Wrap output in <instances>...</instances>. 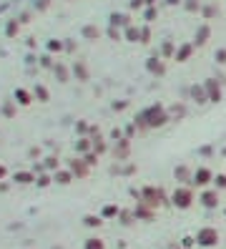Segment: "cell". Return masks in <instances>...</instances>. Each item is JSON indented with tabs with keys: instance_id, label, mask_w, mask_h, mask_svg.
Masks as SVG:
<instances>
[{
	"instance_id": "1",
	"label": "cell",
	"mask_w": 226,
	"mask_h": 249,
	"mask_svg": "<svg viewBox=\"0 0 226 249\" xmlns=\"http://www.w3.org/2000/svg\"><path fill=\"white\" fill-rule=\"evenodd\" d=\"M204 199H206V201H204V204H209V207H214V204H216V201H214V194H206V196H204Z\"/></svg>"
}]
</instances>
